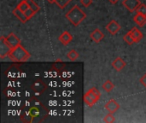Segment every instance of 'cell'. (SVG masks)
Segmentation results:
<instances>
[{
  "instance_id": "cell-27",
  "label": "cell",
  "mask_w": 146,
  "mask_h": 123,
  "mask_svg": "<svg viewBox=\"0 0 146 123\" xmlns=\"http://www.w3.org/2000/svg\"><path fill=\"white\" fill-rule=\"evenodd\" d=\"M139 81H140V83H141V85L142 86H144L146 88V73L140 78V80H139Z\"/></svg>"
},
{
  "instance_id": "cell-22",
  "label": "cell",
  "mask_w": 146,
  "mask_h": 123,
  "mask_svg": "<svg viewBox=\"0 0 146 123\" xmlns=\"http://www.w3.org/2000/svg\"><path fill=\"white\" fill-rule=\"evenodd\" d=\"M21 11H23V12H25L27 9H29V5H28V3H27V1L26 0H23V1H21L19 4H18V6H17Z\"/></svg>"
},
{
  "instance_id": "cell-29",
  "label": "cell",
  "mask_w": 146,
  "mask_h": 123,
  "mask_svg": "<svg viewBox=\"0 0 146 123\" xmlns=\"http://www.w3.org/2000/svg\"><path fill=\"white\" fill-rule=\"evenodd\" d=\"M47 1H48L49 3H55V0H47Z\"/></svg>"
},
{
  "instance_id": "cell-8",
  "label": "cell",
  "mask_w": 146,
  "mask_h": 123,
  "mask_svg": "<svg viewBox=\"0 0 146 123\" xmlns=\"http://www.w3.org/2000/svg\"><path fill=\"white\" fill-rule=\"evenodd\" d=\"M5 39L11 49H14L21 45V39L15 33H9L7 37H5Z\"/></svg>"
},
{
  "instance_id": "cell-2",
  "label": "cell",
  "mask_w": 146,
  "mask_h": 123,
  "mask_svg": "<svg viewBox=\"0 0 146 123\" xmlns=\"http://www.w3.org/2000/svg\"><path fill=\"white\" fill-rule=\"evenodd\" d=\"M65 17L74 26L78 27L86 18V14L78 5H75L68 12L66 13Z\"/></svg>"
},
{
  "instance_id": "cell-28",
  "label": "cell",
  "mask_w": 146,
  "mask_h": 123,
  "mask_svg": "<svg viewBox=\"0 0 146 123\" xmlns=\"http://www.w3.org/2000/svg\"><path fill=\"white\" fill-rule=\"evenodd\" d=\"M108 1H110V3H111L115 4V3H116L119 0H108Z\"/></svg>"
},
{
  "instance_id": "cell-23",
  "label": "cell",
  "mask_w": 146,
  "mask_h": 123,
  "mask_svg": "<svg viewBox=\"0 0 146 123\" xmlns=\"http://www.w3.org/2000/svg\"><path fill=\"white\" fill-rule=\"evenodd\" d=\"M104 122L106 123H112L115 122V118L113 116L112 113H109L107 116H105V117L104 118Z\"/></svg>"
},
{
  "instance_id": "cell-4",
  "label": "cell",
  "mask_w": 146,
  "mask_h": 123,
  "mask_svg": "<svg viewBox=\"0 0 146 123\" xmlns=\"http://www.w3.org/2000/svg\"><path fill=\"white\" fill-rule=\"evenodd\" d=\"M101 93L96 87H92L84 95V102L88 107H92L100 99Z\"/></svg>"
},
{
  "instance_id": "cell-24",
  "label": "cell",
  "mask_w": 146,
  "mask_h": 123,
  "mask_svg": "<svg viewBox=\"0 0 146 123\" xmlns=\"http://www.w3.org/2000/svg\"><path fill=\"white\" fill-rule=\"evenodd\" d=\"M136 11H137V13H141V14H144L146 15V4L141 3Z\"/></svg>"
},
{
  "instance_id": "cell-6",
  "label": "cell",
  "mask_w": 146,
  "mask_h": 123,
  "mask_svg": "<svg viewBox=\"0 0 146 123\" xmlns=\"http://www.w3.org/2000/svg\"><path fill=\"white\" fill-rule=\"evenodd\" d=\"M31 87L33 92L36 95H40L46 90V85L40 80H38L35 82H33Z\"/></svg>"
},
{
  "instance_id": "cell-16",
  "label": "cell",
  "mask_w": 146,
  "mask_h": 123,
  "mask_svg": "<svg viewBox=\"0 0 146 123\" xmlns=\"http://www.w3.org/2000/svg\"><path fill=\"white\" fill-rule=\"evenodd\" d=\"M130 33H132V35H133V39H134V40H135V43L140 42V41L142 40L143 37H144L143 33H142L140 32V30L138 29L137 27L132 28V29L130 30Z\"/></svg>"
},
{
  "instance_id": "cell-13",
  "label": "cell",
  "mask_w": 146,
  "mask_h": 123,
  "mask_svg": "<svg viewBox=\"0 0 146 123\" xmlns=\"http://www.w3.org/2000/svg\"><path fill=\"white\" fill-rule=\"evenodd\" d=\"M90 37H91V39H92L94 42L99 43V42L104 38V33H103L100 29L96 28L94 31H92V32L90 33Z\"/></svg>"
},
{
  "instance_id": "cell-7",
  "label": "cell",
  "mask_w": 146,
  "mask_h": 123,
  "mask_svg": "<svg viewBox=\"0 0 146 123\" xmlns=\"http://www.w3.org/2000/svg\"><path fill=\"white\" fill-rule=\"evenodd\" d=\"M141 3L140 0H123V6L130 12H134L137 10L138 7Z\"/></svg>"
},
{
  "instance_id": "cell-11",
  "label": "cell",
  "mask_w": 146,
  "mask_h": 123,
  "mask_svg": "<svg viewBox=\"0 0 146 123\" xmlns=\"http://www.w3.org/2000/svg\"><path fill=\"white\" fill-rule=\"evenodd\" d=\"M126 65H127V62L120 57H116L112 62V67L118 72L121 71L126 67Z\"/></svg>"
},
{
  "instance_id": "cell-10",
  "label": "cell",
  "mask_w": 146,
  "mask_h": 123,
  "mask_svg": "<svg viewBox=\"0 0 146 123\" xmlns=\"http://www.w3.org/2000/svg\"><path fill=\"white\" fill-rule=\"evenodd\" d=\"M105 110L109 112V113H115L117 110H119L120 109V104L115 100V99H110L109 102H107V104L104 106Z\"/></svg>"
},
{
  "instance_id": "cell-5",
  "label": "cell",
  "mask_w": 146,
  "mask_h": 123,
  "mask_svg": "<svg viewBox=\"0 0 146 123\" xmlns=\"http://www.w3.org/2000/svg\"><path fill=\"white\" fill-rule=\"evenodd\" d=\"M11 48L9 46V45L6 42L5 37L2 36L0 38V57L3 59L5 57H9V54L11 51Z\"/></svg>"
},
{
  "instance_id": "cell-26",
  "label": "cell",
  "mask_w": 146,
  "mask_h": 123,
  "mask_svg": "<svg viewBox=\"0 0 146 123\" xmlns=\"http://www.w3.org/2000/svg\"><path fill=\"white\" fill-rule=\"evenodd\" d=\"M80 3L84 7L87 8V7H89L92 3V0H80Z\"/></svg>"
},
{
  "instance_id": "cell-18",
  "label": "cell",
  "mask_w": 146,
  "mask_h": 123,
  "mask_svg": "<svg viewBox=\"0 0 146 123\" xmlns=\"http://www.w3.org/2000/svg\"><path fill=\"white\" fill-rule=\"evenodd\" d=\"M67 57H68L70 61L74 62V61L77 60V59L80 57V54H79L75 50L72 49V50H70V51L68 52V54H67Z\"/></svg>"
},
{
  "instance_id": "cell-25",
  "label": "cell",
  "mask_w": 146,
  "mask_h": 123,
  "mask_svg": "<svg viewBox=\"0 0 146 123\" xmlns=\"http://www.w3.org/2000/svg\"><path fill=\"white\" fill-rule=\"evenodd\" d=\"M24 13H25V15L27 16V18L28 20H30V19L36 14V13H35L32 9H30V8H29L28 9H27Z\"/></svg>"
},
{
  "instance_id": "cell-21",
  "label": "cell",
  "mask_w": 146,
  "mask_h": 123,
  "mask_svg": "<svg viewBox=\"0 0 146 123\" xmlns=\"http://www.w3.org/2000/svg\"><path fill=\"white\" fill-rule=\"evenodd\" d=\"M72 0H55V3L60 8L64 9Z\"/></svg>"
},
{
  "instance_id": "cell-19",
  "label": "cell",
  "mask_w": 146,
  "mask_h": 123,
  "mask_svg": "<svg viewBox=\"0 0 146 123\" xmlns=\"http://www.w3.org/2000/svg\"><path fill=\"white\" fill-rule=\"evenodd\" d=\"M123 39H124V41H125L127 45H132L133 44L135 43V40H134V39H133V37L132 33H130V31L123 37Z\"/></svg>"
},
{
  "instance_id": "cell-14",
  "label": "cell",
  "mask_w": 146,
  "mask_h": 123,
  "mask_svg": "<svg viewBox=\"0 0 146 123\" xmlns=\"http://www.w3.org/2000/svg\"><path fill=\"white\" fill-rule=\"evenodd\" d=\"M133 21L138 26L144 27L146 24V15L141 13H137L133 17Z\"/></svg>"
},
{
  "instance_id": "cell-20",
  "label": "cell",
  "mask_w": 146,
  "mask_h": 123,
  "mask_svg": "<svg viewBox=\"0 0 146 123\" xmlns=\"http://www.w3.org/2000/svg\"><path fill=\"white\" fill-rule=\"evenodd\" d=\"M26 1H27V3H28L29 8L32 9L35 13H37L38 11H39L40 8H39V6L36 3V2H35L34 0H26Z\"/></svg>"
},
{
  "instance_id": "cell-17",
  "label": "cell",
  "mask_w": 146,
  "mask_h": 123,
  "mask_svg": "<svg viewBox=\"0 0 146 123\" xmlns=\"http://www.w3.org/2000/svg\"><path fill=\"white\" fill-rule=\"evenodd\" d=\"M103 89L106 92H110L113 91V89L115 88V85L113 84V82L111 80H106L103 86H102Z\"/></svg>"
},
{
  "instance_id": "cell-12",
  "label": "cell",
  "mask_w": 146,
  "mask_h": 123,
  "mask_svg": "<svg viewBox=\"0 0 146 123\" xmlns=\"http://www.w3.org/2000/svg\"><path fill=\"white\" fill-rule=\"evenodd\" d=\"M58 40L64 45H68L73 40V35L68 31H64L58 38Z\"/></svg>"
},
{
  "instance_id": "cell-3",
  "label": "cell",
  "mask_w": 146,
  "mask_h": 123,
  "mask_svg": "<svg viewBox=\"0 0 146 123\" xmlns=\"http://www.w3.org/2000/svg\"><path fill=\"white\" fill-rule=\"evenodd\" d=\"M9 57L14 62H25L31 57V54L21 45H20L11 50Z\"/></svg>"
},
{
  "instance_id": "cell-9",
  "label": "cell",
  "mask_w": 146,
  "mask_h": 123,
  "mask_svg": "<svg viewBox=\"0 0 146 123\" xmlns=\"http://www.w3.org/2000/svg\"><path fill=\"white\" fill-rule=\"evenodd\" d=\"M105 28H106V30H107L111 35H115L118 32H120L121 27V25H120L116 21L112 20V21H110L107 24V26H106Z\"/></svg>"
},
{
  "instance_id": "cell-15",
  "label": "cell",
  "mask_w": 146,
  "mask_h": 123,
  "mask_svg": "<svg viewBox=\"0 0 146 123\" xmlns=\"http://www.w3.org/2000/svg\"><path fill=\"white\" fill-rule=\"evenodd\" d=\"M13 14H14V15H15V17H17L18 20L21 21L22 23H26V22L28 21V19L27 18V16L25 15V13H24L23 11H21L18 7H16V8L13 10Z\"/></svg>"
},
{
  "instance_id": "cell-1",
  "label": "cell",
  "mask_w": 146,
  "mask_h": 123,
  "mask_svg": "<svg viewBox=\"0 0 146 123\" xmlns=\"http://www.w3.org/2000/svg\"><path fill=\"white\" fill-rule=\"evenodd\" d=\"M47 117L46 108L37 99L31 98L22 108L21 119L24 122H40Z\"/></svg>"
}]
</instances>
